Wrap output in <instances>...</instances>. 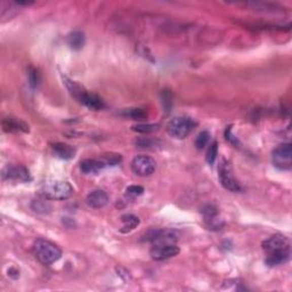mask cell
Wrapping results in <instances>:
<instances>
[{
  "label": "cell",
  "instance_id": "obj_1",
  "mask_svg": "<svg viewBox=\"0 0 292 292\" xmlns=\"http://www.w3.org/2000/svg\"><path fill=\"white\" fill-rule=\"evenodd\" d=\"M262 245L267 254L265 263L269 267L278 266V265L284 264L290 259V241L285 236L273 235L269 239L265 240Z\"/></svg>",
  "mask_w": 292,
  "mask_h": 292
},
{
  "label": "cell",
  "instance_id": "obj_2",
  "mask_svg": "<svg viewBox=\"0 0 292 292\" xmlns=\"http://www.w3.org/2000/svg\"><path fill=\"white\" fill-rule=\"evenodd\" d=\"M32 250H33L34 257L41 264L47 265V266L56 263L62 257V250L56 244L44 239L36 240L32 246Z\"/></svg>",
  "mask_w": 292,
  "mask_h": 292
},
{
  "label": "cell",
  "instance_id": "obj_3",
  "mask_svg": "<svg viewBox=\"0 0 292 292\" xmlns=\"http://www.w3.org/2000/svg\"><path fill=\"white\" fill-rule=\"evenodd\" d=\"M40 193L48 200H66L72 196L73 187L67 181L50 179L44 182Z\"/></svg>",
  "mask_w": 292,
  "mask_h": 292
},
{
  "label": "cell",
  "instance_id": "obj_4",
  "mask_svg": "<svg viewBox=\"0 0 292 292\" xmlns=\"http://www.w3.org/2000/svg\"><path fill=\"white\" fill-rule=\"evenodd\" d=\"M196 127V122L189 117H177L171 119L167 125V131L171 137L182 139L189 136Z\"/></svg>",
  "mask_w": 292,
  "mask_h": 292
},
{
  "label": "cell",
  "instance_id": "obj_5",
  "mask_svg": "<svg viewBox=\"0 0 292 292\" xmlns=\"http://www.w3.org/2000/svg\"><path fill=\"white\" fill-rule=\"evenodd\" d=\"M218 177L219 180H221V184L224 186V189L234 192V193L242 191L240 182L236 180L234 173H233L232 166L230 164V162L226 161V160H222L221 164H219Z\"/></svg>",
  "mask_w": 292,
  "mask_h": 292
},
{
  "label": "cell",
  "instance_id": "obj_6",
  "mask_svg": "<svg viewBox=\"0 0 292 292\" xmlns=\"http://www.w3.org/2000/svg\"><path fill=\"white\" fill-rule=\"evenodd\" d=\"M273 164L282 170H287L292 164V146L290 143L278 145L272 153Z\"/></svg>",
  "mask_w": 292,
  "mask_h": 292
},
{
  "label": "cell",
  "instance_id": "obj_7",
  "mask_svg": "<svg viewBox=\"0 0 292 292\" xmlns=\"http://www.w3.org/2000/svg\"><path fill=\"white\" fill-rule=\"evenodd\" d=\"M130 167L135 175L139 177H148L155 171L157 162L153 158L148 157V155H137L132 159Z\"/></svg>",
  "mask_w": 292,
  "mask_h": 292
},
{
  "label": "cell",
  "instance_id": "obj_8",
  "mask_svg": "<svg viewBox=\"0 0 292 292\" xmlns=\"http://www.w3.org/2000/svg\"><path fill=\"white\" fill-rule=\"evenodd\" d=\"M149 237L152 246L176 244L178 240L177 233L172 230H155L151 232Z\"/></svg>",
  "mask_w": 292,
  "mask_h": 292
},
{
  "label": "cell",
  "instance_id": "obj_9",
  "mask_svg": "<svg viewBox=\"0 0 292 292\" xmlns=\"http://www.w3.org/2000/svg\"><path fill=\"white\" fill-rule=\"evenodd\" d=\"M4 180H18V181H30L31 176L27 169L22 164H11L4 169L3 171Z\"/></svg>",
  "mask_w": 292,
  "mask_h": 292
},
{
  "label": "cell",
  "instance_id": "obj_10",
  "mask_svg": "<svg viewBox=\"0 0 292 292\" xmlns=\"http://www.w3.org/2000/svg\"><path fill=\"white\" fill-rule=\"evenodd\" d=\"M178 253H179V248H178L177 244L152 246L150 251L151 257H152V259L157 260V262H161V260L172 258Z\"/></svg>",
  "mask_w": 292,
  "mask_h": 292
},
{
  "label": "cell",
  "instance_id": "obj_11",
  "mask_svg": "<svg viewBox=\"0 0 292 292\" xmlns=\"http://www.w3.org/2000/svg\"><path fill=\"white\" fill-rule=\"evenodd\" d=\"M86 202L90 208L100 209L104 208L108 202V195L103 190H95L87 195Z\"/></svg>",
  "mask_w": 292,
  "mask_h": 292
},
{
  "label": "cell",
  "instance_id": "obj_12",
  "mask_svg": "<svg viewBox=\"0 0 292 292\" xmlns=\"http://www.w3.org/2000/svg\"><path fill=\"white\" fill-rule=\"evenodd\" d=\"M3 129L6 132H29V126L16 118H6L3 120Z\"/></svg>",
  "mask_w": 292,
  "mask_h": 292
},
{
  "label": "cell",
  "instance_id": "obj_13",
  "mask_svg": "<svg viewBox=\"0 0 292 292\" xmlns=\"http://www.w3.org/2000/svg\"><path fill=\"white\" fill-rule=\"evenodd\" d=\"M201 212H202L204 222L208 224L209 227L216 228V230H221L222 224H219L218 211L216 207H213V205L211 204H207L205 207L202 208Z\"/></svg>",
  "mask_w": 292,
  "mask_h": 292
},
{
  "label": "cell",
  "instance_id": "obj_14",
  "mask_svg": "<svg viewBox=\"0 0 292 292\" xmlns=\"http://www.w3.org/2000/svg\"><path fill=\"white\" fill-rule=\"evenodd\" d=\"M105 167V163L102 160L96 159H86L80 163V170L85 175H96Z\"/></svg>",
  "mask_w": 292,
  "mask_h": 292
},
{
  "label": "cell",
  "instance_id": "obj_15",
  "mask_svg": "<svg viewBox=\"0 0 292 292\" xmlns=\"http://www.w3.org/2000/svg\"><path fill=\"white\" fill-rule=\"evenodd\" d=\"M79 102L81 104H84L85 106H87L90 110H95V111L102 110L105 106V104H104L102 98H99L98 96L95 95V94L87 93V91H85V94L81 96Z\"/></svg>",
  "mask_w": 292,
  "mask_h": 292
},
{
  "label": "cell",
  "instance_id": "obj_16",
  "mask_svg": "<svg viewBox=\"0 0 292 292\" xmlns=\"http://www.w3.org/2000/svg\"><path fill=\"white\" fill-rule=\"evenodd\" d=\"M53 151L56 154V157L61 158L63 160H70L73 159L76 155V149L71 145L64 144V143H55L53 144Z\"/></svg>",
  "mask_w": 292,
  "mask_h": 292
},
{
  "label": "cell",
  "instance_id": "obj_17",
  "mask_svg": "<svg viewBox=\"0 0 292 292\" xmlns=\"http://www.w3.org/2000/svg\"><path fill=\"white\" fill-rule=\"evenodd\" d=\"M67 43H68V46H70L72 49H75V50L81 49L82 47H84V45H85V34H84V32H81V31L72 32V33L68 34Z\"/></svg>",
  "mask_w": 292,
  "mask_h": 292
},
{
  "label": "cell",
  "instance_id": "obj_18",
  "mask_svg": "<svg viewBox=\"0 0 292 292\" xmlns=\"http://www.w3.org/2000/svg\"><path fill=\"white\" fill-rule=\"evenodd\" d=\"M121 221L123 223V227L121 228L122 233H128L131 232L132 230L139 225V219L138 217L134 216V214H125V216L121 217Z\"/></svg>",
  "mask_w": 292,
  "mask_h": 292
},
{
  "label": "cell",
  "instance_id": "obj_19",
  "mask_svg": "<svg viewBox=\"0 0 292 292\" xmlns=\"http://www.w3.org/2000/svg\"><path fill=\"white\" fill-rule=\"evenodd\" d=\"M121 116L130 118L131 120H144L148 117V113L143 108H128L121 112Z\"/></svg>",
  "mask_w": 292,
  "mask_h": 292
},
{
  "label": "cell",
  "instance_id": "obj_20",
  "mask_svg": "<svg viewBox=\"0 0 292 292\" xmlns=\"http://www.w3.org/2000/svg\"><path fill=\"white\" fill-rule=\"evenodd\" d=\"M159 123H139V125L132 126L131 129L136 132H139V134H151V132L159 130Z\"/></svg>",
  "mask_w": 292,
  "mask_h": 292
},
{
  "label": "cell",
  "instance_id": "obj_21",
  "mask_svg": "<svg viewBox=\"0 0 292 292\" xmlns=\"http://www.w3.org/2000/svg\"><path fill=\"white\" fill-rule=\"evenodd\" d=\"M31 208L38 213H48L52 209L50 204L44 200H33L31 203Z\"/></svg>",
  "mask_w": 292,
  "mask_h": 292
},
{
  "label": "cell",
  "instance_id": "obj_22",
  "mask_svg": "<svg viewBox=\"0 0 292 292\" xmlns=\"http://www.w3.org/2000/svg\"><path fill=\"white\" fill-rule=\"evenodd\" d=\"M210 139V134L207 130L201 131L195 139V148L198 150L204 149V146H207L208 141Z\"/></svg>",
  "mask_w": 292,
  "mask_h": 292
},
{
  "label": "cell",
  "instance_id": "obj_23",
  "mask_svg": "<svg viewBox=\"0 0 292 292\" xmlns=\"http://www.w3.org/2000/svg\"><path fill=\"white\" fill-rule=\"evenodd\" d=\"M218 155V144L217 141H213V143L210 145V148L207 152V162L209 164H213L214 161H216Z\"/></svg>",
  "mask_w": 292,
  "mask_h": 292
},
{
  "label": "cell",
  "instance_id": "obj_24",
  "mask_svg": "<svg viewBox=\"0 0 292 292\" xmlns=\"http://www.w3.org/2000/svg\"><path fill=\"white\" fill-rule=\"evenodd\" d=\"M121 155L120 154H106L104 155L102 161L105 163V166H117L119 162H121Z\"/></svg>",
  "mask_w": 292,
  "mask_h": 292
},
{
  "label": "cell",
  "instance_id": "obj_25",
  "mask_svg": "<svg viewBox=\"0 0 292 292\" xmlns=\"http://www.w3.org/2000/svg\"><path fill=\"white\" fill-rule=\"evenodd\" d=\"M29 81H30V86L33 87V88H35V87L39 85V81H40V76L38 71L32 67L29 70Z\"/></svg>",
  "mask_w": 292,
  "mask_h": 292
},
{
  "label": "cell",
  "instance_id": "obj_26",
  "mask_svg": "<svg viewBox=\"0 0 292 292\" xmlns=\"http://www.w3.org/2000/svg\"><path fill=\"white\" fill-rule=\"evenodd\" d=\"M143 192H144V189L141 186L131 185L129 187H127V194H129V195L137 196V195L143 194Z\"/></svg>",
  "mask_w": 292,
  "mask_h": 292
}]
</instances>
